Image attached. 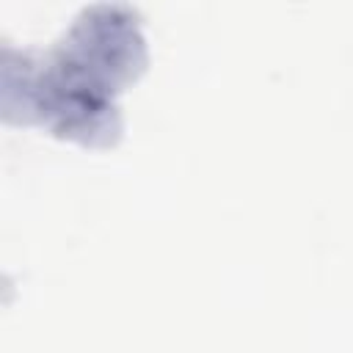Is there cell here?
Returning a JSON list of instances; mask_svg holds the SVG:
<instances>
[{
    "label": "cell",
    "mask_w": 353,
    "mask_h": 353,
    "mask_svg": "<svg viewBox=\"0 0 353 353\" xmlns=\"http://www.w3.org/2000/svg\"><path fill=\"white\" fill-rule=\"evenodd\" d=\"M135 22V11L127 6L83 8L58 50L113 88L143 63V39Z\"/></svg>",
    "instance_id": "1"
}]
</instances>
